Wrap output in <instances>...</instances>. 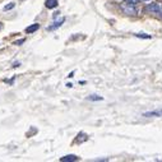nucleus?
Instances as JSON below:
<instances>
[{
	"label": "nucleus",
	"instance_id": "obj_17",
	"mask_svg": "<svg viewBox=\"0 0 162 162\" xmlns=\"http://www.w3.org/2000/svg\"><path fill=\"white\" fill-rule=\"evenodd\" d=\"M142 2H151V0H142Z\"/></svg>",
	"mask_w": 162,
	"mask_h": 162
},
{
	"label": "nucleus",
	"instance_id": "obj_16",
	"mask_svg": "<svg viewBox=\"0 0 162 162\" xmlns=\"http://www.w3.org/2000/svg\"><path fill=\"white\" fill-rule=\"evenodd\" d=\"M2 28H3V23H0V31H2Z\"/></svg>",
	"mask_w": 162,
	"mask_h": 162
},
{
	"label": "nucleus",
	"instance_id": "obj_10",
	"mask_svg": "<svg viewBox=\"0 0 162 162\" xmlns=\"http://www.w3.org/2000/svg\"><path fill=\"white\" fill-rule=\"evenodd\" d=\"M135 37H138V38H147V40L152 38V36L147 35V33H135Z\"/></svg>",
	"mask_w": 162,
	"mask_h": 162
},
{
	"label": "nucleus",
	"instance_id": "obj_2",
	"mask_svg": "<svg viewBox=\"0 0 162 162\" xmlns=\"http://www.w3.org/2000/svg\"><path fill=\"white\" fill-rule=\"evenodd\" d=\"M146 12L149 13H155V14H162V8L157 3H151L146 6Z\"/></svg>",
	"mask_w": 162,
	"mask_h": 162
},
{
	"label": "nucleus",
	"instance_id": "obj_13",
	"mask_svg": "<svg viewBox=\"0 0 162 162\" xmlns=\"http://www.w3.org/2000/svg\"><path fill=\"white\" fill-rule=\"evenodd\" d=\"M128 2H129V3H132V4H138V2H139V0H128Z\"/></svg>",
	"mask_w": 162,
	"mask_h": 162
},
{
	"label": "nucleus",
	"instance_id": "obj_9",
	"mask_svg": "<svg viewBox=\"0 0 162 162\" xmlns=\"http://www.w3.org/2000/svg\"><path fill=\"white\" fill-rule=\"evenodd\" d=\"M79 134H81L82 138H77V139H75L77 143H82L83 140H87V139H88V135H87V134H84V133H79Z\"/></svg>",
	"mask_w": 162,
	"mask_h": 162
},
{
	"label": "nucleus",
	"instance_id": "obj_12",
	"mask_svg": "<svg viewBox=\"0 0 162 162\" xmlns=\"http://www.w3.org/2000/svg\"><path fill=\"white\" fill-rule=\"evenodd\" d=\"M24 38H21V40H17V41H14L13 42V45H17V46H19V45H22V44H24Z\"/></svg>",
	"mask_w": 162,
	"mask_h": 162
},
{
	"label": "nucleus",
	"instance_id": "obj_5",
	"mask_svg": "<svg viewBox=\"0 0 162 162\" xmlns=\"http://www.w3.org/2000/svg\"><path fill=\"white\" fill-rule=\"evenodd\" d=\"M78 160H79V157L75 156V155H66V156L60 158L61 162H74V161H78Z\"/></svg>",
	"mask_w": 162,
	"mask_h": 162
},
{
	"label": "nucleus",
	"instance_id": "obj_15",
	"mask_svg": "<svg viewBox=\"0 0 162 162\" xmlns=\"http://www.w3.org/2000/svg\"><path fill=\"white\" fill-rule=\"evenodd\" d=\"M68 77H69V78H73V77H74V72H72L69 75H68Z\"/></svg>",
	"mask_w": 162,
	"mask_h": 162
},
{
	"label": "nucleus",
	"instance_id": "obj_4",
	"mask_svg": "<svg viewBox=\"0 0 162 162\" xmlns=\"http://www.w3.org/2000/svg\"><path fill=\"white\" fill-rule=\"evenodd\" d=\"M64 22H65V18H61V19H59V21H55L53 26H50V27H47V31H55V30H57V28L60 27V26H61Z\"/></svg>",
	"mask_w": 162,
	"mask_h": 162
},
{
	"label": "nucleus",
	"instance_id": "obj_11",
	"mask_svg": "<svg viewBox=\"0 0 162 162\" xmlns=\"http://www.w3.org/2000/svg\"><path fill=\"white\" fill-rule=\"evenodd\" d=\"M15 6V4L14 3H9V4H6L4 8H3V10L4 12H8V10H10V9H13V8Z\"/></svg>",
	"mask_w": 162,
	"mask_h": 162
},
{
	"label": "nucleus",
	"instance_id": "obj_6",
	"mask_svg": "<svg viewBox=\"0 0 162 162\" xmlns=\"http://www.w3.org/2000/svg\"><path fill=\"white\" fill-rule=\"evenodd\" d=\"M57 5H59L57 0H45V6L47 9H54V8H56Z\"/></svg>",
	"mask_w": 162,
	"mask_h": 162
},
{
	"label": "nucleus",
	"instance_id": "obj_8",
	"mask_svg": "<svg viewBox=\"0 0 162 162\" xmlns=\"http://www.w3.org/2000/svg\"><path fill=\"white\" fill-rule=\"evenodd\" d=\"M87 100H89V101H102V100H104V97L97 96V95H91V96L87 97Z\"/></svg>",
	"mask_w": 162,
	"mask_h": 162
},
{
	"label": "nucleus",
	"instance_id": "obj_1",
	"mask_svg": "<svg viewBox=\"0 0 162 162\" xmlns=\"http://www.w3.org/2000/svg\"><path fill=\"white\" fill-rule=\"evenodd\" d=\"M120 8H121L123 13L126 14V15H137V13H138L137 8H135V4L129 3L128 0H126V3L120 4Z\"/></svg>",
	"mask_w": 162,
	"mask_h": 162
},
{
	"label": "nucleus",
	"instance_id": "obj_14",
	"mask_svg": "<svg viewBox=\"0 0 162 162\" xmlns=\"http://www.w3.org/2000/svg\"><path fill=\"white\" fill-rule=\"evenodd\" d=\"M19 65H21L19 63H14V64H13V68H18Z\"/></svg>",
	"mask_w": 162,
	"mask_h": 162
},
{
	"label": "nucleus",
	"instance_id": "obj_7",
	"mask_svg": "<svg viewBox=\"0 0 162 162\" xmlns=\"http://www.w3.org/2000/svg\"><path fill=\"white\" fill-rule=\"evenodd\" d=\"M40 30V24L38 23H33L31 26H28L27 28H26V33H33V32H36Z\"/></svg>",
	"mask_w": 162,
	"mask_h": 162
},
{
	"label": "nucleus",
	"instance_id": "obj_3",
	"mask_svg": "<svg viewBox=\"0 0 162 162\" xmlns=\"http://www.w3.org/2000/svg\"><path fill=\"white\" fill-rule=\"evenodd\" d=\"M144 117H161L162 116V109L160 110H153V111H148L143 114Z\"/></svg>",
	"mask_w": 162,
	"mask_h": 162
}]
</instances>
